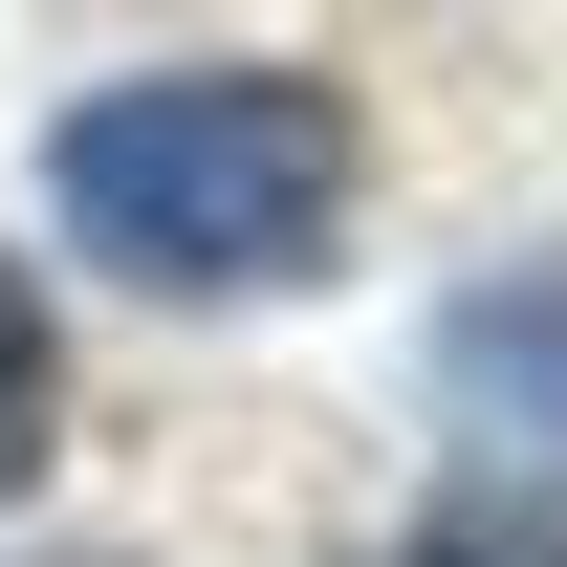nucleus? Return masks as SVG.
<instances>
[{"mask_svg": "<svg viewBox=\"0 0 567 567\" xmlns=\"http://www.w3.org/2000/svg\"><path fill=\"white\" fill-rule=\"evenodd\" d=\"M44 197L153 306H284L350 240V87L328 66H132L44 132Z\"/></svg>", "mask_w": 567, "mask_h": 567, "instance_id": "1", "label": "nucleus"}, {"mask_svg": "<svg viewBox=\"0 0 567 567\" xmlns=\"http://www.w3.org/2000/svg\"><path fill=\"white\" fill-rule=\"evenodd\" d=\"M436 393H458L481 436H546V458H567V262L458 284V306H436Z\"/></svg>", "mask_w": 567, "mask_h": 567, "instance_id": "2", "label": "nucleus"}, {"mask_svg": "<svg viewBox=\"0 0 567 567\" xmlns=\"http://www.w3.org/2000/svg\"><path fill=\"white\" fill-rule=\"evenodd\" d=\"M66 458V328H44V284L0 262V502Z\"/></svg>", "mask_w": 567, "mask_h": 567, "instance_id": "3", "label": "nucleus"}, {"mask_svg": "<svg viewBox=\"0 0 567 567\" xmlns=\"http://www.w3.org/2000/svg\"><path fill=\"white\" fill-rule=\"evenodd\" d=\"M371 567H524V546H371Z\"/></svg>", "mask_w": 567, "mask_h": 567, "instance_id": "4", "label": "nucleus"}]
</instances>
